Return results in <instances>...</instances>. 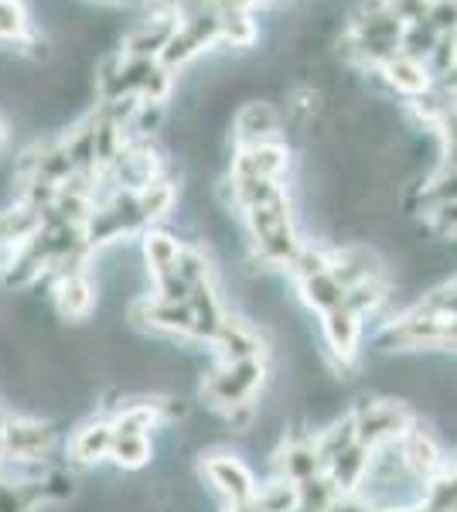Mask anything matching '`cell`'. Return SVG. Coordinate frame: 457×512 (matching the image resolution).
I'll return each instance as SVG.
<instances>
[{
  "label": "cell",
  "instance_id": "cell-11",
  "mask_svg": "<svg viewBox=\"0 0 457 512\" xmlns=\"http://www.w3.org/2000/svg\"><path fill=\"white\" fill-rule=\"evenodd\" d=\"M0 144H4V123H0Z\"/></svg>",
  "mask_w": 457,
  "mask_h": 512
},
{
  "label": "cell",
  "instance_id": "cell-5",
  "mask_svg": "<svg viewBox=\"0 0 457 512\" xmlns=\"http://www.w3.org/2000/svg\"><path fill=\"white\" fill-rule=\"evenodd\" d=\"M58 308L69 318H86L89 308H93V287H89V280L79 274L62 277V284H58Z\"/></svg>",
  "mask_w": 457,
  "mask_h": 512
},
{
  "label": "cell",
  "instance_id": "cell-2",
  "mask_svg": "<svg viewBox=\"0 0 457 512\" xmlns=\"http://www.w3.org/2000/svg\"><path fill=\"white\" fill-rule=\"evenodd\" d=\"M260 376H263V369H260V362L256 359H246V362H232V369L226 376H219L215 379V386H212V396L219 403H243L249 393L256 390V383H260Z\"/></svg>",
  "mask_w": 457,
  "mask_h": 512
},
{
  "label": "cell",
  "instance_id": "cell-6",
  "mask_svg": "<svg viewBox=\"0 0 457 512\" xmlns=\"http://www.w3.org/2000/svg\"><path fill=\"white\" fill-rule=\"evenodd\" d=\"M273 127H277V117H273V110L267 103H249L243 106V113H239V134L256 137V144H260V137H267Z\"/></svg>",
  "mask_w": 457,
  "mask_h": 512
},
{
  "label": "cell",
  "instance_id": "cell-1",
  "mask_svg": "<svg viewBox=\"0 0 457 512\" xmlns=\"http://www.w3.org/2000/svg\"><path fill=\"white\" fill-rule=\"evenodd\" d=\"M205 475H209V482L215 485V489L226 495V499L236 502V506H246V502H253V495H256L253 475H249L236 458H226V454H219V458H212L209 465H205Z\"/></svg>",
  "mask_w": 457,
  "mask_h": 512
},
{
  "label": "cell",
  "instance_id": "cell-8",
  "mask_svg": "<svg viewBox=\"0 0 457 512\" xmlns=\"http://www.w3.org/2000/svg\"><path fill=\"white\" fill-rule=\"evenodd\" d=\"M110 448H113V431L103 424L86 427V431H79V437H76V458L79 461H96L99 454L110 451Z\"/></svg>",
  "mask_w": 457,
  "mask_h": 512
},
{
  "label": "cell",
  "instance_id": "cell-3",
  "mask_svg": "<svg viewBox=\"0 0 457 512\" xmlns=\"http://www.w3.org/2000/svg\"><path fill=\"white\" fill-rule=\"evenodd\" d=\"M406 414L393 403H376V407L365 410L362 417V441H379V437H396L403 431Z\"/></svg>",
  "mask_w": 457,
  "mask_h": 512
},
{
  "label": "cell",
  "instance_id": "cell-7",
  "mask_svg": "<svg viewBox=\"0 0 457 512\" xmlns=\"http://www.w3.org/2000/svg\"><path fill=\"white\" fill-rule=\"evenodd\" d=\"M110 451H113V458L120 461V465H127V468L144 465L147 454H151L144 434H123V431H116V434H113V448H110Z\"/></svg>",
  "mask_w": 457,
  "mask_h": 512
},
{
  "label": "cell",
  "instance_id": "cell-10",
  "mask_svg": "<svg viewBox=\"0 0 457 512\" xmlns=\"http://www.w3.org/2000/svg\"><path fill=\"white\" fill-rule=\"evenodd\" d=\"M99 4H127V0H99Z\"/></svg>",
  "mask_w": 457,
  "mask_h": 512
},
{
  "label": "cell",
  "instance_id": "cell-4",
  "mask_svg": "<svg viewBox=\"0 0 457 512\" xmlns=\"http://www.w3.org/2000/svg\"><path fill=\"white\" fill-rule=\"evenodd\" d=\"M328 342H331V349H335L342 359H352V352H355V342H359V315H355L352 308H338V311H331L328 315Z\"/></svg>",
  "mask_w": 457,
  "mask_h": 512
},
{
  "label": "cell",
  "instance_id": "cell-9",
  "mask_svg": "<svg viewBox=\"0 0 457 512\" xmlns=\"http://www.w3.org/2000/svg\"><path fill=\"white\" fill-rule=\"evenodd\" d=\"M386 72H389V79H393L396 86L406 89V93H420V89H427V76H423L420 65L410 62V59H389Z\"/></svg>",
  "mask_w": 457,
  "mask_h": 512
}]
</instances>
